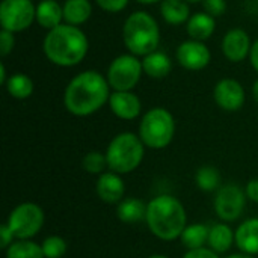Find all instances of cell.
<instances>
[{
  "label": "cell",
  "instance_id": "obj_26",
  "mask_svg": "<svg viewBox=\"0 0 258 258\" xmlns=\"http://www.w3.org/2000/svg\"><path fill=\"white\" fill-rule=\"evenodd\" d=\"M6 258H45L42 246L32 240H18L14 242L6 249Z\"/></svg>",
  "mask_w": 258,
  "mask_h": 258
},
{
  "label": "cell",
  "instance_id": "obj_3",
  "mask_svg": "<svg viewBox=\"0 0 258 258\" xmlns=\"http://www.w3.org/2000/svg\"><path fill=\"white\" fill-rule=\"evenodd\" d=\"M145 222L157 239L171 242L181 237L187 227V215L175 197L159 195L147 204Z\"/></svg>",
  "mask_w": 258,
  "mask_h": 258
},
{
  "label": "cell",
  "instance_id": "obj_38",
  "mask_svg": "<svg viewBox=\"0 0 258 258\" xmlns=\"http://www.w3.org/2000/svg\"><path fill=\"white\" fill-rule=\"evenodd\" d=\"M227 258H254L252 255H249V254H245V252H240V254H233V255H230V257Z\"/></svg>",
  "mask_w": 258,
  "mask_h": 258
},
{
  "label": "cell",
  "instance_id": "obj_42",
  "mask_svg": "<svg viewBox=\"0 0 258 258\" xmlns=\"http://www.w3.org/2000/svg\"><path fill=\"white\" fill-rule=\"evenodd\" d=\"M187 3H198V2H203V0H186Z\"/></svg>",
  "mask_w": 258,
  "mask_h": 258
},
{
  "label": "cell",
  "instance_id": "obj_2",
  "mask_svg": "<svg viewBox=\"0 0 258 258\" xmlns=\"http://www.w3.org/2000/svg\"><path fill=\"white\" fill-rule=\"evenodd\" d=\"M89 42L80 27L62 23L47 32L42 41L45 57L57 67L79 65L88 54Z\"/></svg>",
  "mask_w": 258,
  "mask_h": 258
},
{
  "label": "cell",
  "instance_id": "obj_31",
  "mask_svg": "<svg viewBox=\"0 0 258 258\" xmlns=\"http://www.w3.org/2000/svg\"><path fill=\"white\" fill-rule=\"evenodd\" d=\"M14 45H15L14 33L2 29V32H0V54L8 56L14 50Z\"/></svg>",
  "mask_w": 258,
  "mask_h": 258
},
{
  "label": "cell",
  "instance_id": "obj_14",
  "mask_svg": "<svg viewBox=\"0 0 258 258\" xmlns=\"http://www.w3.org/2000/svg\"><path fill=\"white\" fill-rule=\"evenodd\" d=\"M109 106L115 116L125 121L138 118L142 110L139 97L132 91H113L109 98Z\"/></svg>",
  "mask_w": 258,
  "mask_h": 258
},
{
  "label": "cell",
  "instance_id": "obj_6",
  "mask_svg": "<svg viewBox=\"0 0 258 258\" xmlns=\"http://www.w3.org/2000/svg\"><path fill=\"white\" fill-rule=\"evenodd\" d=\"M175 135V121L169 110L163 107L150 109L141 119L139 138L145 147L153 150L166 148Z\"/></svg>",
  "mask_w": 258,
  "mask_h": 258
},
{
  "label": "cell",
  "instance_id": "obj_37",
  "mask_svg": "<svg viewBox=\"0 0 258 258\" xmlns=\"http://www.w3.org/2000/svg\"><path fill=\"white\" fill-rule=\"evenodd\" d=\"M6 82H8V79H6V68H5L3 63H0V83L6 85Z\"/></svg>",
  "mask_w": 258,
  "mask_h": 258
},
{
  "label": "cell",
  "instance_id": "obj_25",
  "mask_svg": "<svg viewBox=\"0 0 258 258\" xmlns=\"http://www.w3.org/2000/svg\"><path fill=\"white\" fill-rule=\"evenodd\" d=\"M209 234H210V227L204 224H192L184 228L180 239L187 249H197V248H203L209 242Z\"/></svg>",
  "mask_w": 258,
  "mask_h": 258
},
{
  "label": "cell",
  "instance_id": "obj_5",
  "mask_svg": "<svg viewBox=\"0 0 258 258\" xmlns=\"http://www.w3.org/2000/svg\"><path fill=\"white\" fill-rule=\"evenodd\" d=\"M107 166L116 174L133 172L144 160L145 145L139 135L124 132L116 135L107 145L106 150Z\"/></svg>",
  "mask_w": 258,
  "mask_h": 258
},
{
  "label": "cell",
  "instance_id": "obj_13",
  "mask_svg": "<svg viewBox=\"0 0 258 258\" xmlns=\"http://www.w3.org/2000/svg\"><path fill=\"white\" fill-rule=\"evenodd\" d=\"M251 47V38L243 29H231L222 39V51L230 62H242L249 57Z\"/></svg>",
  "mask_w": 258,
  "mask_h": 258
},
{
  "label": "cell",
  "instance_id": "obj_35",
  "mask_svg": "<svg viewBox=\"0 0 258 258\" xmlns=\"http://www.w3.org/2000/svg\"><path fill=\"white\" fill-rule=\"evenodd\" d=\"M245 194H246V198H249L254 203H258V180H251L246 184Z\"/></svg>",
  "mask_w": 258,
  "mask_h": 258
},
{
  "label": "cell",
  "instance_id": "obj_1",
  "mask_svg": "<svg viewBox=\"0 0 258 258\" xmlns=\"http://www.w3.org/2000/svg\"><path fill=\"white\" fill-rule=\"evenodd\" d=\"M109 82L94 70L83 71L73 77L65 88L63 104L74 116H89L109 103Z\"/></svg>",
  "mask_w": 258,
  "mask_h": 258
},
{
  "label": "cell",
  "instance_id": "obj_10",
  "mask_svg": "<svg viewBox=\"0 0 258 258\" xmlns=\"http://www.w3.org/2000/svg\"><path fill=\"white\" fill-rule=\"evenodd\" d=\"M246 194L237 184H225L218 189L215 198V212L224 222L237 221L245 209Z\"/></svg>",
  "mask_w": 258,
  "mask_h": 258
},
{
  "label": "cell",
  "instance_id": "obj_40",
  "mask_svg": "<svg viewBox=\"0 0 258 258\" xmlns=\"http://www.w3.org/2000/svg\"><path fill=\"white\" fill-rule=\"evenodd\" d=\"M138 3H142V5H154L157 2H163V0H136Z\"/></svg>",
  "mask_w": 258,
  "mask_h": 258
},
{
  "label": "cell",
  "instance_id": "obj_30",
  "mask_svg": "<svg viewBox=\"0 0 258 258\" xmlns=\"http://www.w3.org/2000/svg\"><path fill=\"white\" fill-rule=\"evenodd\" d=\"M204 12H207L212 17H221L227 11V2L225 0H203Z\"/></svg>",
  "mask_w": 258,
  "mask_h": 258
},
{
  "label": "cell",
  "instance_id": "obj_4",
  "mask_svg": "<svg viewBox=\"0 0 258 258\" xmlns=\"http://www.w3.org/2000/svg\"><path fill=\"white\" fill-rule=\"evenodd\" d=\"M122 39L130 51L138 57L157 50L160 42V29L154 17L148 12L138 11L127 17L122 26Z\"/></svg>",
  "mask_w": 258,
  "mask_h": 258
},
{
  "label": "cell",
  "instance_id": "obj_12",
  "mask_svg": "<svg viewBox=\"0 0 258 258\" xmlns=\"http://www.w3.org/2000/svg\"><path fill=\"white\" fill-rule=\"evenodd\" d=\"M213 98L221 109L236 112L245 104V89L236 79H222L213 89Z\"/></svg>",
  "mask_w": 258,
  "mask_h": 258
},
{
  "label": "cell",
  "instance_id": "obj_29",
  "mask_svg": "<svg viewBox=\"0 0 258 258\" xmlns=\"http://www.w3.org/2000/svg\"><path fill=\"white\" fill-rule=\"evenodd\" d=\"M45 258H62L67 252V242L60 236H48L41 243Z\"/></svg>",
  "mask_w": 258,
  "mask_h": 258
},
{
  "label": "cell",
  "instance_id": "obj_27",
  "mask_svg": "<svg viewBox=\"0 0 258 258\" xmlns=\"http://www.w3.org/2000/svg\"><path fill=\"white\" fill-rule=\"evenodd\" d=\"M195 181L198 187L204 192H213L221 187V174L215 166H201L197 171Z\"/></svg>",
  "mask_w": 258,
  "mask_h": 258
},
{
  "label": "cell",
  "instance_id": "obj_7",
  "mask_svg": "<svg viewBox=\"0 0 258 258\" xmlns=\"http://www.w3.org/2000/svg\"><path fill=\"white\" fill-rule=\"evenodd\" d=\"M44 221V210L38 204L21 203L9 213L6 224L18 240H30L41 231Z\"/></svg>",
  "mask_w": 258,
  "mask_h": 258
},
{
  "label": "cell",
  "instance_id": "obj_39",
  "mask_svg": "<svg viewBox=\"0 0 258 258\" xmlns=\"http://www.w3.org/2000/svg\"><path fill=\"white\" fill-rule=\"evenodd\" d=\"M252 95H254L255 101H257V103H258V79H257V80H255L254 86H252Z\"/></svg>",
  "mask_w": 258,
  "mask_h": 258
},
{
  "label": "cell",
  "instance_id": "obj_21",
  "mask_svg": "<svg viewBox=\"0 0 258 258\" xmlns=\"http://www.w3.org/2000/svg\"><path fill=\"white\" fill-rule=\"evenodd\" d=\"M163 20L171 26H180L189 21L190 9L186 0H163L160 3Z\"/></svg>",
  "mask_w": 258,
  "mask_h": 258
},
{
  "label": "cell",
  "instance_id": "obj_9",
  "mask_svg": "<svg viewBox=\"0 0 258 258\" xmlns=\"http://www.w3.org/2000/svg\"><path fill=\"white\" fill-rule=\"evenodd\" d=\"M36 20V6L32 0H3L0 3V24L3 30L17 33Z\"/></svg>",
  "mask_w": 258,
  "mask_h": 258
},
{
  "label": "cell",
  "instance_id": "obj_17",
  "mask_svg": "<svg viewBox=\"0 0 258 258\" xmlns=\"http://www.w3.org/2000/svg\"><path fill=\"white\" fill-rule=\"evenodd\" d=\"M236 245L237 248L249 255L258 254V218L248 219L239 225L236 230Z\"/></svg>",
  "mask_w": 258,
  "mask_h": 258
},
{
  "label": "cell",
  "instance_id": "obj_34",
  "mask_svg": "<svg viewBox=\"0 0 258 258\" xmlns=\"http://www.w3.org/2000/svg\"><path fill=\"white\" fill-rule=\"evenodd\" d=\"M14 233H12V230L9 228V225L5 222V224H2V227H0V239H2V248L3 249H8L14 242Z\"/></svg>",
  "mask_w": 258,
  "mask_h": 258
},
{
  "label": "cell",
  "instance_id": "obj_19",
  "mask_svg": "<svg viewBox=\"0 0 258 258\" xmlns=\"http://www.w3.org/2000/svg\"><path fill=\"white\" fill-rule=\"evenodd\" d=\"M142 68L144 73L151 79H163L171 73L172 62L169 56L160 50H156L145 57H142Z\"/></svg>",
  "mask_w": 258,
  "mask_h": 258
},
{
  "label": "cell",
  "instance_id": "obj_41",
  "mask_svg": "<svg viewBox=\"0 0 258 258\" xmlns=\"http://www.w3.org/2000/svg\"><path fill=\"white\" fill-rule=\"evenodd\" d=\"M148 258H169V257H166V255H163V254H153V255H150Z\"/></svg>",
  "mask_w": 258,
  "mask_h": 258
},
{
  "label": "cell",
  "instance_id": "obj_20",
  "mask_svg": "<svg viewBox=\"0 0 258 258\" xmlns=\"http://www.w3.org/2000/svg\"><path fill=\"white\" fill-rule=\"evenodd\" d=\"M147 216V204L139 198H124L116 207V218L124 224H138Z\"/></svg>",
  "mask_w": 258,
  "mask_h": 258
},
{
  "label": "cell",
  "instance_id": "obj_33",
  "mask_svg": "<svg viewBox=\"0 0 258 258\" xmlns=\"http://www.w3.org/2000/svg\"><path fill=\"white\" fill-rule=\"evenodd\" d=\"M183 258H219L218 252H215L212 248H197V249H189Z\"/></svg>",
  "mask_w": 258,
  "mask_h": 258
},
{
  "label": "cell",
  "instance_id": "obj_23",
  "mask_svg": "<svg viewBox=\"0 0 258 258\" xmlns=\"http://www.w3.org/2000/svg\"><path fill=\"white\" fill-rule=\"evenodd\" d=\"M92 5L89 0H67L63 3V21L71 26H82L89 20Z\"/></svg>",
  "mask_w": 258,
  "mask_h": 258
},
{
  "label": "cell",
  "instance_id": "obj_36",
  "mask_svg": "<svg viewBox=\"0 0 258 258\" xmlns=\"http://www.w3.org/2000/svg\"><path fill=\"white\" fill-rule=\"evenodd\" d=\"M249 62L254 67V70L258 73V39L252 44L251 47V53H249Z\"/></svg>",
  "mask_w": 258,
  "mask_h": 258
},
{
  "label": "cell",
  "instance_id": "obj_11",
  "mask_svg": "<svg viewBox=\"0 0 258 258\" xmlns=\"http://www.w3.org/2000/svg\"><path fill=\"white\" fill-rule=\"evenodd\" d=\"M177 60L178 63L189 71H201L204 70L212 59L210 50L201 41H184L177 48Z\"/></svg>",
  "mask_w": 258,
  "mask_h": 258
},
{
  "label": "cell",
  "instance_id": "obj_15",
  "mask_svg": "<svg viewBox=\"0 0 258 258\" xmlns=\"http://www.w3.org/2000/svg\"><path fill=\"white\" fill-rule=\"evenodd\" d=\"M95 190L103 203L119 204L122 201L125 186L119 174L109 171V172H103L101 175H98Z\"/></svg>",
  "mask_w": 258,
  "mask_h": 258
},
{
  "label": "cell",
  "instance_id": "obj_32",
  "mask_svg": "<svg viewBox=\"0 0 258 258\" xmlns=\"http://www.w3.org/2000/svg\"><path fill=\"white\" fill-rule=\"evenodd\" d=\"M95 2L103 11L112 12V14H116V12L122 11L128 5V0H95Z\"/></svg>",
  "mask_w": 258,
  "mask_h": 258
},
{
  "label": "cell",
  "instance_id": "obj_22",
  "mask_svg": "<svg viewBox=\"0 0 258 258\" xmlns=\"http://www.w3.org/2000/svg\"><path fill=\"white\" fill-rule=\"evenodd\" d=\"M207 243L215 252L224 254L233 246V243H236V233H233L230 225H227L224 222L215 224L210 227V234H209Z\"/></svg>",
  "mask_w": 258,
  "mask_h": 258
},
{
  "label": "cell",
  "instance_id": "obj_16",
  "mask_svg": "<svg viewBox=\"0 0 258 258\" xmlns=\"http://www.w3.org/2000/svg\"><path fill=\"white\" fill-rule=\"evenodd\" d=\"M62 20H63V6H60L57 0H41L36 5V23L41 27L51 30L60 26Z\"/></svg>",
  "mask_w": 258,
  "mask_h": 258
},
{
  "label": "cell",
  "instance_id": "obj_24",
  "mask_svg": "<svg viewBox=\"0 0 258 258\" xmlns=\"http://www.w3.org/2000/svg\"><path fill=\"white\" fill-rule=\"evenodd\" d=\"M6 91L11 97L17 98V100H26L33 94V82L29 76L23 74V73H17L12 74L8 82H6Z\"/></svg>",
  "mask_w": 258,
  "mask_h": 258
},
{
  "label": "cell",
  "instance_id": "obj_18",
  "mask_svg": "<svg viewBox=\"0 0 258 258\" xmlns=\"http://www.w3.org/2000/svg\"><path fill=\"white\" fill-rule=\"evenodd\" d=\"M186 29H187V35L192 39L203 42L209 39L216 29L215 17L209 15L207 12H197L190 15L189 21L186 23Z\"/></svg>",
  "mask_w": 258,
  "mask_h": 258
},
{
  "label": "cell",
  "instance_id": "obj_8",
  "mask_svg": "<svg viewBox=\"0 0 258 258\" xmlns=\"http://www.w3.org/2000/svg\"><path fill=\"white\" fill-rule=\"evenodd\" d=\"M142 73V60L138 56L121 54L110 62L106 79L113 91H132L139 83Z\"/></svg>",
  "mask_w": 258,
  "mask_h": 258
},
{
  "label": "cell",
  "instance_id": "obj_28",
  "mask_svg": "<svg viewBox=\"0 0 258 258\" xmlns=\"http://www.w3.org/2000/svg\"><path fill=\"white\" fill-rule=\"evenodd\" d=\"M82 166L88 174L92 175H101L106 171V168H109L106 154H101L98 151H89L88 154H85L82 160Z\"/></svg>",
  "mask_w": 258,
  "mask_h": 258
}]
</instances>
